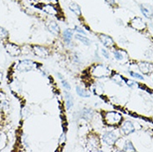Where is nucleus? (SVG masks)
Returning <instances> with one entry per match:
<instances>
[{
  "instance_id": "nucleus-4",
  "label": "nucleus",
  "mask_w": 153,
  "mask_h": 152,
  "mask_svg": "<svg viewBox=\"0 0 153 152\" xmlns=\"http://www.w3.org/2000/svg\"><path fill=\"white\" fill-rule=\"evenodd\" d=\"M118 134L114 131H107L105 132L102 136V141L103 143L108 146L114 145L118 141Z\"/></svg>"
},
{
  "instance_id": "nucleus-16",
  "label": "nucleus",
  "mask_w": 153,
  "mask_h": 152,
  "mask_svg": "<svg viewBox=\"0 0 153 152\" xmlns=\"http://www.w3.org/2000/svg\"><path fill=\"white\" fill-rule=\"evenodd\" d=\"M94 116V112L92 109H89V108H84L82 112V117L87 120V121H90L93 118Z\"/></svg>"
},
{
  "instance_id": "nucleus-14",
  "label": "nucleus",
  "mask_w": 153,
  "mask_h": 152,
  "mask_svg": "<svg viewBox=\"0 0 153 152\" xmlns=\"http://www.w3.org/2000/svg\"><path fill=\"white\" fill-rule=\"evenodd\" d=\"M42 10L51 16H58V11L52 4H45L42 6Z\"/></svg>"
},
{
  "instance_id": "nucleus-13",
  "label": "nucleus",
  "mask_w": 153,
  "mask_h": 152,
  "mask_svg": "<svg viewBox=\"0 0 153 152\" xmlns=\"http://www.w3.org/2000/svg\"><path fill=\"white\" fill-rule=\"evenodd\" d=\"M67 6H68V8L70 9V11L72 12L74 14H76V16H81V14H82L81 8H80V6L78 5L76 3L70 1V2H68Z\"/></svg>"
},
{
  "instance_id": "nucleus-19",
  "label": "nucleus",
  "mask_w": 153,
  "mask_h": 152,
  "mask_svg": "<svg viewBox=\"0 0 153 152\" xmlns=\"http://www.w3.org/2000/svg\"><path fill=\"white\" fill-rule=\"evenodd\" d=\"M141 12H142V13L144 15V17H146L147 18H151L152 17L153 11L151 8L146 7V6H141Z\"/></svg>"
},
{
  "instance_id": "nucleus-6",
  "label": "nucleus",
  "mask_w": 153,
  "mask_h": 152,
  "mask_svg": "<svg viewBox=\"0 0 153 152\" xmlns=\"http://www.w3.org/2000/svg\"><path fill=\"white\" fill-rule=\"evenodd\" d=\"M5 49L11 57H18V55H20L22 52V50L18 46L13 44V43H10V42L6 44Z\"/></svg>"
},
{
  "instance_id": "nucleus-25",
  "label": "nucleus",
  "mask_w": 153,
  "mask_h": 152,
  "mask_svg": "<svg viewBox=\"0 0 153 152\" xmlns=\"http://www.w3.org/2000/svg\"><path fill=\"white\" fill-rule=\"evenodd\" d=\"M6 142L5 135H4L3 133L0 132V149H2L3 147H4Z\"/></svg>"
},
{
  "instance_id": "nucleus-31",
  "label": "nucleus",
  "mask_w": 153,
  "mask_h": 152,
  "mask_svg": "<svg viewBox=\"0 0 153 152\" xmlns=\"http://www.w3.org/2000/svg\"><path fill=\"white\" fill-rule=\"evenodd\" d=\"M105 2L107 3L108 5L110 6L116 5V0H105Z\"/></svg>"
},
{
  "instance_id": "nucleus-9",
  "label": "nucleus",
  "mask_w": 153,
  "mask_h": 152,
  "mask_svg": "<svg viewBox=\"0 0 153 152\" xmlns=\"http://www.w3.org/2000/svg\"><path fill=\"white\" fill-rule=\"evenodd\" d=\"M121 131L123 132V135L128 136V135H130L135 131V127H134L132 122H130V121H126L122 124Z\"/></svg>"
},
{
  "instance_id": "nucleus-1",
  "label": "nucleus",
  "mask_w": 153,
  "mask_h": 152,
  "mask_svg": "<svg viewBox=\"0 0 153 152\" xmlns=\"http://www.w3.org/2000/svg\"><path fill=\"white\" fill-rule=\"evenodd\" d=\"M111 73H112L111 69L103 64H97L91 68V75L96 78L107 77L111 76Z\"/></svg>"
},
{
  "instance_id": "nucleus-5",
  "label": "nucleus",
  "mask_w": 153,
  "mask_h": 152,
  "mask_svg": "<svg viewBox=\"0 0 153 152\" xmlns=\"http://www.w3.org/2000/svg\"><path fill=\"white\" fill-rule=\"evenodd\" d=\"M130 26L138 31H143L146 29L147 28V24L145 23V21L143 20L142 18H139V17H136L132 19V21L130 22Z\"/></svg>"
},
{
  "instance_id": "nucleus-22",
  "label": "nucleus",
  "mask_w": 153,
  "mask_h": 152,
  "mask_svg": "<svg viewBox=\"0 0 153 152\" xmlns=\"http://www.w3.org/2000/svg\"><path fill=\"white\" fill-rule=\"evenodd\" d=\"M123 151H136V149L133 146L132 143L130 141H126V143H124Z\"/></svg>"
},
{
  "instance_id": "nucleus-2",
  "label": "nucleus",
  "mask_w": 153,
  "mask_h": 152,
  "mask_svg": "<svg viewBox=\"0 0 153 152\" xmlns=\"http://www.w3.org/2000/svg\"><path fill=\"white\" fill-rule=\"evenodd\" d=\"M122 120H123L122 115L119 114L118 112H107L104 116V122L109 126L118 125L120 122H122Z\"/></svg>"
},
{
  "instance_id": "nucleus-20",
  "label": "nucleus",
  "mask_w": 153,
  "mask_h": 152,
  "mask_svg": "<svg viewBox=\"0 0 153 152\" xmlns=\"http://www.w3.org/2000/svg\"><path fill=\"white\" fill-rule=\"evenodd\" d=\"M73 35V33L71 29H66L63 32V39L67 43H70L72 40V37Z\"/></svg>"
},
{
  "instance_id": "nucleus-24",
  "label": "nucleus",
  "mask_w": 153,
  "mask_h": 152,
  "mask_svg": "<svg viewBox=\"0 0 153 152\" xmlns=\"http://www.w3.org/2000/svg\"><path fill=\"white\" fill-rule=\"evenodd\" d=\"M8 36V33L5 28L0 27V39H5Z\"/></svg>"
},
{
  "instance_id": "nucleus-33",
  "label": "nucleus",
  "mask_w": 153,
  "mask_h": 152,
  "mask_svg": "<svg viewBox=\"0 0 153 152\" xmlns=\"http://www.w3.org/2000/svg\"><path fill=\"white\" fill-rule=\"evenodd\" d=\"M152 18H153V13H152Z\"/></svg>"
},
{
  "instance_id": "nucleus-18",
  "label": "nucleus",
  "mask_w": 153,
  "mask_h": 152,
  "mask_svg": "<svg viewBox=\"0 0 153 152\" xmlns=\"http://www.w3.org/2000/svg\"><path fill=\"white\" fill-rule=\"evenodd\" d=\"M75 38H76V40L79 41V42H81L82 44H84V45L90 46V44H91V41L89 40L87 37L83 36L82 34H80V33H76V35H75Z\"/></svg>"
},
{
  "instance_id": "nucleus-32",
  "label": "nucleus",
  "mask_w": 153,
  "mask_h": 152,
  "mask_svg": "<svg viewBox=\"0 0 153 152\" xmlns=\"http://www.w3.org/2000/svg\"><path fill=\"white\" fill-rule=\"evenodd\" d=\"M2 79H3V73L0 71V82L2 81Z\"/></svg>"
},
{
  "instance_id": "nucleus-17",
  "label": "nucleus",
  "mask_w": 153,
  "mask_h": 152,
  "mask_svg": "<svg viewBox=\"0 0 153 152\" xmlns=\"http://www.w3.org/2000/svg\"><path fill=\"white\" fill-rule=\"evenodd\" d=\"M64 95H65V100H66L67 109L70 110L73 107V98H72V96L67 91L64 92Z\"/></svg>"
},
{
  "instance_id": "nucleus-3",
  "label": "nucleus",
  "mask_w": 153,
  "mask_h": 152,
  "mask_svg": "<svg viewBox=\"0 0 153 152\" xmlns=\"http://www.w3.org/2000/svg\"><path fill=\"white\" fill-rule=\"evenodd\" d=\"M34 67V62L31 60L24 59L18 62V63L16 65V70L20 72H27L33 70Z\"/></svg>"
},
{
  "instance_id": "nucleus-8",
  "label": "nucleus",
  "mask_w": 153,
  "mask_h": 152,
  "mask_svg": "<svg viewBox=\"0 0 153 152\" xmlns=\"http://www.w3.org/2000/svg\"><path fill=\"white\" fill-rule=\"evenodd\" d=\"M87 149H88V151H98V148H99V141H98V139H97V137L94 136H89L88 140H87Z\"/></svg>"
},
{
  "instance_id": "nucleus-23",
  "label": "nucleus",
  "mask_w": 153,
  "mask_h": 152,
  "mask_svg": "<svg viewBox=\"0 0 153 152\" xmlns=\"http://www.w3.org/2000/svg\"><path fill=\"white\" fill-rule=\"evenodd\" d=\"M11 88H12V90H13V91H21L20 83H19V82H18V81H13V82L11 83Z\"/></svg>"
},
{
  "instance_id": "nucleus-29",
  "label": "nucleus",
  "mask_w": 153,
  "mask_h": 152,
  "mask_svg": "<svg viewBox=\"0 0 153 152\" xmlns=\"http://www.w3.org/2000/svg\"><path fill=\"white\" fill-rule=\"evenodd\" d=\"M75 31H76L77 33H80V34H82V35H86V32L83 30L82 28H79V27H75Z\"/></svg>"
},
{
  "instance_id": "nucleus-27",
  "label": "nucleus",
  "mask_w": 153,
  "mask_h": 152,
  "mask_svg": "<svg viewBox=\"0 0 153 152\" xmlns=\"http://www.w3.org/2000/svg\"><path fill=\"white\" fill-rule=\"evenodd\" d=\"M61 81H62V86H63L66 90H67V91L71 90V86H70V84H69V83H68L64 78L62 79Z\"/></svg>"
},
{
  "instance_id": "nucleus-28",
  "label": "nucleus",
  "mask_w": 153,
  "mask_h": 152,
  "mask_svg": "<svg viewBox=\"0 0 153 152\" xmlns=\"http://www.w3.org/2000/svg\"><path fill=\"white\" fill-rule=\"evenodd\" d=\"M129 73H130V75L133 77H135V78H137V79H139V80H144V77L142 76L140 74H138L137 72H134V71H129Z\"/></svg>"
},
{
  "instance_id": "nucleus-15",
  "label": "nucleus",
  "mask_w": 153,
  "mask_h": 152,
  "mask_svg": "<svg viewBox=\"0 0 153 152\" xmlns=\"http://www.w3.org/2000/svg\"><path fill=\"white\" fill-rule=\"evenodd\" d=\"M76 92L77 93V95L81 97H84V98H87L91 96V93L90 91H88L87 89L83 88L81 86H76Z\"/></svg>"
},
{
  "instance_id": "nucleus-11",
  "label": "nucleus",
  "mask_w": 153,
  "mask_h": 152,
  "mask_svg": "<svg viewBox=\"0 0 153 152\" xmlns=\"http://www.w3.org/2000/svg\"><path fill=\"white\" fill-rule=\"evenodd\" d=\"M138 67L143 74H149L153 71V65L152 63H149L147 62H140L138 64Z\"/></svg>"
},
{
  "instance_id": "nucleus-7",
  "label": "nucleus",
  "mask_w": 153,
  "mask_h": 152,
  "mask_svg": "<svg viewBox=\"0 0 153 152\" xmlns=\"http://www.w3.org/2000/svg\"><path fill=\"white\" fill-rule=\"evenodd\" d=\"M33 52L34 55L40 58H47L49 56V51L47 50L46 47H43L41 46H33Z\"/></svg>"
},
{
  "instance_id": "nucleus-26",
  "label": "nucleus",
  "mask_w": 153,
  "mask_h": 152,
  "mask_svg": "<svg viewBox=\"0 0 153 152\" xmlns=\"http://www.w3.org/2000/svg\"><path fill=\"white\" fill-rule=\"evenodd\" d=\"M112 79L113 80V81H115L116 83H118V84H120V83H122V81L124 80V78H123L122 76H120V75H118V74H116L115 76H112Z\"/></svg>"
},
{
  "instance_id": "nucleus-12",
  "label": "nucleus",
  "mask_w": 153,
  "mask_h": 152,
  "mask_svg": "<svg viewBox=\"0 0 153 152\" xmlns=\"http://www.w3.org/2000/svg\"><path fill=\"white\" fill-rule=\"evenodd\" d=\"M99 40L101 41L102 45L106 47H112L114 46V41L110 36L106 35V34H100L99 35Z\"/></svg>"
},
{
  "instance_id": "nucleus-34",
  "label": "nucleus",
  "mask_w": 153,
  "mask_h": 152,
  "mask_svg": "<svg viewBox=\"0 0 153 152\" xmlns=\"http://www.w3.org/2000/svg\"><path fill=\"white\" fill-rule=\"evenodd\" d=\"M152 121H153V120H152Z\"/></svg>"
},
{
  "instance_id": "nucleus-10",
  "label": "nucleus",
  "mask_w": 153,
  "mask_h": 152,
  "mask_svg": "<svg viewBox=\"0 0 153 152\" xmlns=\"http://www.w3.org/2000/svg\"><path fill=\"white\" fill-rule=\"evenodd\" d=\"M46 27L47 28V30L51 33L52 34H54V35H58L59 33H60V28L58 24L55 21H49L46 23Z\"/></svg>"
},
{
  "instance_id": "nucleus-21",
  "label": "nucleus",
  "mask_w": 153,
  "mask_h": 152,
  "mask_svg": "<svg viewBox=\"0 0 153 152\" xmlns=\"http://www.w3.org/2000/svg\"><path fill=\"white\" fill-rule=\"evenodd\" d=\"M113 54H114V57L116 58V60H118V61H123L124 58H125L124 55H126L127 53L124 51L115 50L114 52H113Z\"/></svg>"
},
{
  "instance_id": "nucleus-30",
  "label": "nucleus",
  "mask_w": 153,
  "mask_h": 152,
  "mask_svg": "<svg viewBox=\"0 0 153 152\" xmlns=\"http://www.w3.org/2000/svg\"><path fill=\"white\" fill-rule=\"evenodd\" d=\"M101 52H102V56L104 57H106V58H107V59L110 57V54H109V52H108V51L107 50L104 49V48H102V50H101Z\"/></svg>"
}]
</instances>
